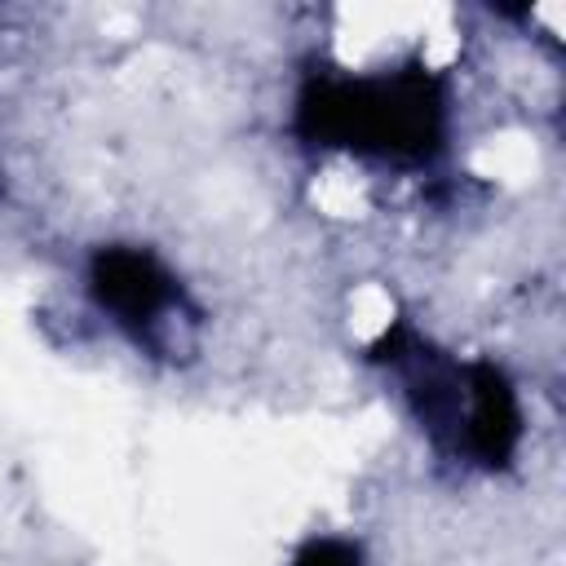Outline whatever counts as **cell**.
Here are the masks:
<instances>
[{"label":"cell","mask_w":566,"mask_h":566,"mask_svg":"<svg viewBox=\"0 0 566 566\" xmlns=\"http://www.w3.org/2000/svg\"><path fill=\"white\" fill-rule=\"evenodd\" d=\"M296 566H363V562H358V548L345 539H310Z\"/></svg>","instance_id":"3957f363"},{"label":"cell","mask_w":566,"mask_h":566,"mask_svg":"<svg viewBox=\"0 0 566 566\" xmlns=\"http://www.w3.org/2000/svg\"><path fill=\"white\" fill-rule=\"evenodd\" d=\"M93 292L115 314V323L146 345H155V332L181 305V287L172 283V274L137 248H102L93 261Z\"/></svg>","instance_id":"7a4b0ae2"},{"label":"cell","mask_w":566,"mask_h":566,"mask_svg":"<svg viewBox=\"0 0 566 566\" xmlns=\"http://www.w3.org/2000/svg\"><path fill=\"white\" fill-rule=\"evenodd\" d=\"M310 142L376 159H429L442 146V84L420 71L314 75L296 102Z\"/></svg>","instance_id":"6da1fadb"}]
</instances>
